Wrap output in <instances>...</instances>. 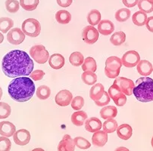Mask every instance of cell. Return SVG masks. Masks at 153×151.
<instances>
[{"instance_id":"obj_1","label":"cell","mask_w":153,"mask_h":151,"mask_svg":"<svg viewBox=\"0 0 153 151\" xmlns=\"http://www.w3.org/2000/svg\"><path fill=\"white\" fill-rule=\"evenodd\" d=\"M33 68V61L28 54L24 51H11L2 59V71L5 76L10 78L29 76Z\"/></svg>"},{"instance_id":"obj_2","label":"cell","mask_w":153,"mask_h":151,"mask_svg":"<svg viewBox=\"0 0 153 151\" xmlns=\"http://www.w3.org/2000/svg\"><path fill=\"white\" fill-rule=\"evenodd\" d=\"M10 97L18 102H26L31 99L35 91V84L27 77H21L12 80L8 85Z\"/></svg>"},{"instance_id":"obj_3","label":"cell","mask_w":153,"mask_h":151,"mask_svg":"<svg viewBox=\"0 0 153 151\" xmlns=\"http://www.w3.org/2000/svg\"><path fill=\"white\" fill-rule=\"evenodd\" d=\"M133 94L140 102L153 101V80L147 77H141L136 81Z\"/></svg>"},{"instance_id":"obj_4","label":"cell","mask_w":153,"mask_h":151,"mask_svg":"<svg viewBox=\"0 0 153 151\" xmlns=\"http://www.w3.org/2000/svg\"><path fill=\"white\" fill-rule=\"evenodd\" d=\"M122 65L121 59L116 56L109 57L105 61V73L106 77L110 79L117 78L119 76Z\"/></svg>"},{"instance_id":"obj_5","label":"cell","mask_w":153,"mask_h":151,"mask_svg":"<svg viewBox=\"0 0 153 151\" xmlns=\"http://www.w3.org/2000/svg\"><path fill=\"white\" fill-rule=\"evenodd\" d=\"M22 31L25 34L30 37H36L41 31V25L37 20L34 18H28L22 24Z\"/></svg>"},{"instance_id":"obj_6","label":"cell","mask_w":153,"mask_h":151,"mask_svg":"<svg viewBox=\"0 0 153 151\" xmlns=\"http://www.w3.org/2000/svg\"><path fill=\"white\" fill-rule=\"evenodd\" d=\"M30 55L36 63L43 64L49 58V52L42 45H36L30 49Z\"/></svg>"},{"instance_id":"obj_7","label":"cell","mask_w":153,"mask_h":151,"mask_svg":"<svg viewBox=\"0 0 153 151\" xmlns=\"http://www.w3.org/2000/svg\"><path fill=\"white\" fill-rule=\"evenodd\" d=\"M108 93L109 94V97L113 99L114 104L118 107H122L127 102V97L125 94L120 90L118 86L114 83L109 88Z\"/></svg>"},{"instance_id":"obj_8","label":"cell","mask_w":153,"mask_h":151,"mask_svg":"<svg viewBox=\"0 0 153 151\" xmlns=\"http://www.w3.org/2000/svg\"><path fill=\"white\" fill-rule=\"evenodd\" d=\"M114 84L117 85L120 90L127 96H130L133 94V91L135 87L134 82L132 80L124 77H117L114 80Z\"/></svg>"},{"instance_id":"obj_9","label":"cell","mask_w":153,"mask_h":151,"mask_svg":"<svg viewBox=\"0 0 153 151\" xmlns=\"http://www.w3.org/2000/svg\"><path fill=\"white\" fill-rule=\"evenodd\" d=\"M122 64L126 67H134L140 61V56L138 52L135 51H128L123 55L121 58Z\"/></svg>"},{"instance_id":"obj_10","label":"cell","mask_w":153,"mask_h":151,"mask_svg":"<svg viewBox=\"0 0 153 151\" xmlns=\"http://www.w3.org/2000/svg\"><path fill=\"white\" fill-rule=\"evenodd\" d=\"M99 35L100 33L98 29H96L93 26L90 25V26H86L83 29L82 37L86 44L93 45L98 40Z\"/></svg>"},{"instance_id":"obj_11","label":"cell","mask_w":153,"mask_h":151,"mask_svg":"<svg viewBox=\"0 0 153 151\" xmlns=\"http://www.w3.org/2000/svg\"><path fill=\"white\" fill-rule=\"evenodd\" d=\"M25 34L20 28H14L7 34V40L12 45H20L25 41Z\"/></svg>"},{"instance_id":"obj_12","label":"cell","mask_w":153,"mask_h":151,"mask_svg":"<svg viewBox=\"0 0 153 151\" xmlns=\"http://www.w3.org/2000/svg\"><path fill=\"white\" fill-rule=\"evenodd\" d=\"M13 139L16 144L25 146L30 141V134L26 129H20L15 132L13 135Z\"/></svg>"},{"instance_id":"obj_13","label":"cell","mask_w":153,"mask_h":151,"mask_svg":"<svg viewBox=\"0 0 153 151\" xmlns=\"http://www.w3.org/2000/svg\"><path fill=\"white\" fill-rule=\"evenodd\" d=\"M73 95L68 90H62L56 96V103L61 107H66L71 103Z\"/></svg>"},{"instance_id":"obj_14","label":"cell","mask_w":153,"mask_h":151,"mask_svg":"<svg viewBox=\"0 0 153 151\" xmlns=\"http://www.w3.org/2000/svg\"><path fill=\"white\" fill-rule=\"evenodd\" d=\"M75 144L74 139L69 135H64L62 140L59 142L58 151H74Z\"/></svg>"},{"instance_id":"obj_15","label":"cell","mask_w":153,"mask_h":151,"mask_svg":"<svg viewBox=\"0 0 153 151\" xmlns=\"http://www.w3.org/2000/svg\"><path fill=\"white\" fill-rule=\"evenodd\" d=\"M84 124L86 130L89 132H93V133L100 131L102 126L101 120L96 117H91V118L87 119Z\"/></svg>"},{"instance_id":"obj_16","label":"cell","mask_w":153,"mask_h":151,"mask_svg":"<svg viewBox=\"0 0 153 151\" xmlns=\"http://www.w3.org/2000/svg\"><path fill=\"white\" fill-rule=\"evenodd\" d=\"M114 30V24L109 20H102L98 24V31L103 36H108V35L111 34Z\"/></svg>"},{"instance_id":"obj_17","label":"cell","mask_w":153,"mask_h":151,"mask_svg":"<svg viewBox=\"0 0 153 151\" xmlns=\"http://www.w3.org/2000/svg\"><path fill=\"white\" fill-rule=\"evenodd\" d=\"M93 145L99 147L105 146L108 141V134L104 131H98L93 134L92 137Z\"/></svg>"},{"instance_id":"obj_18","label":"cell","mask_w":153,"mask_h":151,"mask_svg":"<svg viewBox=\"0 0 153 151\" xmlns=\"http://www.w3.org/2000/svg\"><path fill=\"white\" fill-rule=\"evenodd\" d=\"M15 130L16 128H15V125L12 122H8V121L0 122V135L2 136L6 137V138L13 136Z\"/></svg>"},{"instance_id":"obj_19","label":"cell","mask_w":153,"mask_h":151,"mask_svg":"<svg viewBox=\"0 0 153 151\" xmlns=\"http://www.w3.org/2000/svg\"><path fill=\"white\" fill-rule=\"evenodd\" d=\"M137 68L138 73L143 77L149 76L153 71L152 64L146 60H140L137 65Z\"/></svg>"},{"instance_id":"obj_20","label":"cell","mask_w":153,"mask_h":151,"mask_svg":"<svg viewBox=\"0 0 153 151\" xmlns=\"http://www.w3.org/2000/svg\"><path fill=\"white\" fill-rule=\"evenodd\" d=\"M49 63L52 69L59 70L62 68L65 65V57L60 54H54L51 57H49Z\"/></svg>"},{"instance_id":"obj_21","label":"cell","mask_w":153,"mask_h":151,"mask_svg":"<svg viewBox=\"0 0 153 151\" xmlns=\"http://www.w3.org/2000/svg\"><path fill=\"white\" fill-rule=\"evenodd\" d=\"M117 135L121 139L128 140L131 138L133 134V128L128 124H122L117 128Z\"/></svg>"},{"instance_id":"obj_22","label":"cell","mask_w":153,"mask_h":151,"mask_svg":"<svg viewBox=\"0 0 153 151\" xmlns=\"http://www.w3.org/2000/svg\"><path fill=\"white\" fill-rule=\"evenodd\" d=\"M105 92L104 86L101 83L95 84L90 89V97L93 101H97L102 97Z\"/></svg>"},{"instance_id":"obj_23","label":"cell","mask_w":153,"mask_h":151,"mask_svg":"<svg viewBox=\"0 0 153 151\" xmlns=\"http://www.w3.org/2000/svg\"><path fill=\"white\" fill-rule=\"evenodd\" d=\"M87 119V114L86 112L81 110H78L74 112L71 116L72 123L76 126H81L85 123Z\"/></svg>"},{"instance_id":"obj_24","label":"cell","mask_w":153,"mask_h":151,"mask_svg":"<svg viewBox=\"0 0 153 151\" xmlns=\"http://www.w3.org/2000/svg\"><path fill=\"white\" fill-rule=\"evenodd\" d=\"M117 114V110L114 106H106L103 107L100 111V116L101 118L104 119H108L115 118Z\"/></svg>"},{"instance_id":"obj_25","label":"cell","mask_w":153,"mask_h":151,"mask_svg":"<svg viewBox=\"0 0 153 151\" xmlns=\"http://www.w3.org/2000/svg\"><path fill=\"white\" fill-rule=\"evenodd\" d=\"M126 41V34L123 31H117L111 35L110 38V42L113 46H119Z\"/></svg>"},{"instance_id":"obj_26","label":"cell","mask_w":153,"mask_h":151,"mask_svg":"<svg viewBox=\"0 0 153 151\" xmlns=\"http://www.w3.org/2000/svg\"><path fill=\"white\" fill-rule=\"evenodd\" d=\"M56 19L58 23L61 24H67L71 20V15L70 12L65 10H60L56 14Z\"/></svg>"},{"instance_id":"obj_27","label":"cell","mask_w":153,"mask_h":151,"mask_svg":"<svg viewBox=\"0 0 153 151\" xmlns=\"http://www.w3.org/2000/svg\"><path fill=\"white\" fill-rule=\"evenodd\" d=\"M101 13L96 9L91 10L87 15V21L91 26H96L101 21Z\"/></svg>"},{"instance_id":"obj_28","label":"cell","mask_w":153,"mask_h":151,"mask_svg":"<svg viewBox=\"0 0 153 151\" xmlns=\"http://www.w3.org/2000/svg\"><path fill=\"white\" fill-rule=\"evenodd\" d=\"M147 19H148V18H147L146 14L143 12H141V11L135 12L132 17L134 24L138 27H142L145 25Z\"/></svg>"},{"instance_id":"obj_29","label":"cell","mask_w":153,"mask_h":151,"mask_svg":"<svg viewBox=\"0 0 153 151\" xmlns=\"http://www.w3.org/2000/svg\"><path fill=\"white\" fill-rule=\"evenodd\" d=\"M82 70L84 72L91 71L95 73L97 70V64L94 58L91 57H86L82 64Z\"/></svg>"},{"instance_id":"obj_30","label":"cell","mask_w":153,"mask_h":151,"mask_svg":"<svg viewBox=\"0 0 153 151\" xmlns=\"http://www.w3.org/2000/svg\"><path fill=\"white\" fill-rule=\"evenodd\" d=\"M69 61L74 67H79V66H81L83 63L84 57L80 52H73L69 57Z\"/></svg>"},{"instance_id":"obj_31","label":"cell","mask_w":153,"mask_h":151,"mask_svg":"<svg viewBox=\"0 0 153 151\" xmlns=\"http://www.w3.org/2000/svg\"><path fill=\"white\" fill-rule=\"evenodd\" d=\"M117 123L114 119H108L105 121L102 125L103 131L106 133H112L115 132L117 128Z\"/></svg>"},{"instance_id":"obj_32","label":"cell","mask_w":153,"mask_h":151,"mask_svg":"<svg viewBox=\"0 0 153 151\" xmlns=\"http://www.w3.org/2000/svg\"><path fill=\"white\" fill-rule=\"evenodd\" d=\"M81 79L83 82L89 85H94L97 81V75L91 71H86L82 74Z\"/></svg>"},{"instance_id":"obj_33","label":"cell","mask_w":153,"mask_h":151,"mask_svg":"<svg viewBox=\"0 0 153 151\" xmlns=\"http://www.w3.org/2000/svg\"><path fill=\"white\" fill-rule=\"evenodd\" d=\"M14 21L9 18H0V31L2 33H7L10 29L13 27Z\"/></svg>"},{"instance_id":"obj_34","label":"cell","mask_w":153,"mask_h":151,"mask_svg":"<svg viewBox=\"0 0 153 151\" xmlns=\"http://www.w3.org/2000/svg\"><path fill=\"white\" fill-rule=\"evenodd\" d=\"M20 5L26 11H33L39 5V0H20Z\"/></svg>"},{"instance_id":"obj_35","label":"cell","mask_w":153,"mask_h":151,"mask_svg":"<svg viewBox=\"0 0 153 151\" xmlns=\"http://www.w3.org/2000/svg\"><path fill=\"white\" fill-rule=\"evenodd\" d=\"M115 19L119 22H125L130 18V11L127 8H121L115 13Z\"/></svg>"},{"instance_id":"obj_36","label":"cell","mask_w":153,"mask_h":151,"mask_svg":"<svg viewBox=\"0 0 153 151\" xmlns=\"http://www.w3.org/2000/svg\"><path fill=\"white\" fill-rule=\"evenodd\" d=\"M138 7L141 12L146 13H151L153 12V2L149 0H139Z\"/></svg>"},{"instance_id":"obj_37","label":"cell","mask_w":153,"mask_h":151,"mask_svg":"<svg viewBox=\"0 0 153 151\" xmlns=\"http://www.w3.org/2000/svg\"><path fill=\"white\" fill-rule=\"evenodd\" d=\"M51 94V89L46 85H40L36 90V96L40 100H46Z\"/></svg>"},{"instance_id":"obj_38","label":"cell","mask_w":153,"mask_h":151,"mask_svg":"<svg viewBox=\"0 0 153 151\" xmlns=\"http://www.w3.org/2000/svg\"><path fill=\"white\" fill-rule=\"evenodd\" d=\"M74 142L75 146L82 150L89 149L91 147V144L89 142V141L82 137H76L74 139Z\"/></svg>"},{"instance_id":"obj_39","label":"cell","mask_w":153,"mask_h":151,"mask_svg":"<svg viewBox=\"0 0 153 151\" xmlns=\"http://www.w3.org/2000/svg\"><path fill=\"white\" fill-rule=\"evenodd\" d=\"M19 3L17 0H6L5 8L10 13H15L19 9Z\"/></svg>"},{"instance_id":"obj_40","label":"cell","mask_w":153,"mask_h":151,"mask_svg":"<svg viewBox=\"0 0 153 151\" xmlns=\"http://www.w3.org/2000/svg\"><path fill=\"white\" fill-rule=\"evenodd\" d=\"M71 104L72 109L76 111H78L84 105V99L81 96H76L72 99Z\"/></svg>"},{"instance_id":"obj_41","label":"cell","mask_w":153,"mask_h":151,"mask_svg":"<svg viewBox=\"0 0 153 151\" xmlns=\"http://www.w3.org/2000/svg\"><path fill=\"white\" fill-rule=\"evenodd\" d=\"M11 107L5 102H0V119L8 118L11 114Z\"/></svg>"},{"instance_id":"obj_42","label":"cell","mask_w":153,"mask_h":151,"mask_svg":"<svg viewBox=\"0 0 153 151\" xmlns=\"http://www.w3.org/2000/svg\"><path fill=\"white\" fill-rule=\"evenodd\" d=\"M12 142L6 137H0V151H10Z\"/></svg>"},{"instance_id":"obj_43","label":"cell","mask_w":153,"mask_h":151,"mask_svg":"<svg viewBox=\"0 0 153 151\" xmlns=\"http://www.w3.org/2000/svg\"><path fill=\"white\" fill-rule=\"evenodd\" d=\"M111 101V98L109 97V94L107 91H105L104 94H103L102 97L100 98L99 101H95L96 104L99 107H103V106H106L107 104H108Z\"/></svg>"},{"instance_id":"obj_44","label":"cell","mask_w":153,"mask_h":151,"mask_svg":"<svg viewBox=\"0 0 153 151\" xmlns=\"http://www.w3.org/2000/svg\"><path fill=\"white\" fill-rule=\"evenodd\" d=\"M44 76L45 73L41 70H34V71H33L32 73H30V79L33 80V81H39V80H41L43 78Z\"/></svg>"},{"instance_id":"obj_45","label":"cell","mask_w":153,"mask_h":151,"mask_svg":"<svg viewBox=\"0 0 153 151\" xmlns=\"http://www.w3.org/2000/svg\"><path fill=\"white\" fill-rule=\"evenodd\" d=\"M122 2L127 8H133L138 4L139 0H122Z\"/></svg>"},{"instance_id":"obj_46","label":"cell","mask_w":153,"mask_h":151,"mask_svg":"<svg viewBox=\"0 0 153 151\" xmlns=\"http://www.w3.org/2000/svg\"><path fill=\"white\" fill-rule=\"evenodd\" d=\"M56 1H57L58 5L63 8L69 7L73 2V0H56Z\"/></svg>"},{"instance_id":"obj_47","label":"cell","mask_w":153,"mask_h":151,"mask_svg":"<svg viewBox=\"0 0 153 151\" xmlns=\"http://www.w3.org/2000/svg\"><path fill=\"white\" fill-rule=\"evenodd\" d=\"M146 25L147 29H148L149 32H151V33H153V16L149 17V18L147 19Z\"/></svg>"},{"instance_id":"obj_48","label":"cell","mask_w":153,"mask_h":151,"mask_svg":"<svg viewBox=\"0 0 153 151\" xmlns=\"http://www.w3.org/2000/svg\"><path fill=\"white\" fill-rule=\"evenodd\" d=\"M114 151H130V150H129L127 148L124 147H117Z\"/></svg>"},{"instance_id":"obj_49","label":"cell","mask_w":153,"mask_h":151,"mask_svg":"<svg viewBox=\"0 0 153 151\" xmlns=\"http://www.w3.org/2000/svg\"><path fill=\"white\" fill-rule=\"evenodd\" d=\"M4 40V35L2 33H0V44L3 42Z\"/></svg>"},{"instance_id":"obj_50","label":"cell","mask_w":153,"mask_h":151,"mask_svg":"<svg viewBox=\"0 0 153 151\" xmlns=\"http://www.w3.org/2000/svg\"><path fill=\"white\" fill-rule=\"evenodd\" d=\"M32 151H45V150L43 149H42V148H35V149L33 150Z\"/></svg>"},{"instance_id":"obj_51","label":"cell","mask_w":153,"mask_h":151,"mask_svg":"<svg viewBox=\"0 0 153 151\" xmlns=\"http://www.w3.org/2000/svg\"><path fill=\"white\" fill-rule=\"evenodd\" d=\"M2 96V88H1V87H0V100H1Z\"/></svg>"},{"instance_id":"obj_52","label":"cell","mask_w":153,"mask_h":151,"mask_svg":"<svg viewBox=\"0 0 153 151\" xmlns=\"http://www.w3.org/2000/svg\"><path fill=\"white\" fill-rule=\"evenodd\" d=\"M151 144H152V147H153V136H152V138Z\"/></svg>"},{"instance_id":"obj_53","label":"cell","mask_w":153,"mask_h":151,"mask_svg":"<svg viewBox=\"0 0 153 151\" xmlns=\"http://www.w3.org/2000/svg\"><path fill=\"white\" fill-rule=\"evenodd\" d=\"M149 1H151L152 2H153V0H149Z\"/></svg>"}]
</instances>
